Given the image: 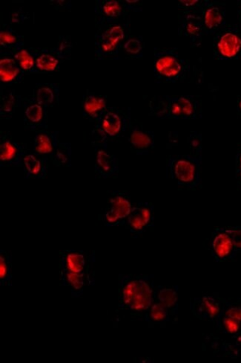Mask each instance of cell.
<instances>
[{
	"instance_id": "obj_7",
	"label": "cell",
	"mask_w": 241,
	"mask_h": 363,
	"mask_svg": "<svg viewBox=\"0 0 241 363\" xmlns=\"http://www.w3.org/2000/svg\"><path fill=\"white\" fill-rule=\"evenodd\" d=\"M212 254L218 261H226L237 252L232 235L225 229L214 230L211 241Z\"/></svg>"
},
{
	"instance_id": "obj_9",
	"label": "cell",
	"mask_w": 241,
	"mask_h": 363,
	"mask_svg": "<svg viewBox=\"0 0 241 363\" xmlns=\"http://www.w3.org/2000/svg\"><path fill=\"white\" fill-rule=\"evenodd\" d=\"M131 204L129 199L122 194H117L110 199V206L106 214L108 224H117L119 221L129 217L131 214Z\"/></svg>"
},
{
	"instance_id": "obj_23",
	"label": "cell",
	"mask_w": 241,
	"mask_h": 363,
	"mask_svg": "<svg viewBox=\"0 0 241 363\" xmlns=\"http://www.w3.org/2000/svg\"><path fill=\"white\" fill-rule=\"evenodd\" d=\"M58 61L54 57L49 55H43L37 59V67L46 71H54L57 66Z\"/></svg>"
},
{
	"instance_id": "obj_34",
	"label": "cell",
	"mask_w": 241,
	"mask_h": 363,
	"mask_svg": "<svg viewBox=\"0 0 241 363\" xmlns=\"http://www.w3.org/2000/svg\"><path fill=\"white\" fill-rule=\"evenodd\" d=\"M68 281L74 289H81L83 286V276L79 273L69 272L66 273Z\"/></svg>"
},
{
	"instance_id": "obj_2",
	"label": "cell",
	"mask_w": 241,
	"mask_h": 363,
	"mask_svg": "<svg viewBox=\"0 0 241 363\" xmlns=\"http://www.w3.org/2000/svg\"><path fill=\"white\" fill-rule=\"evenodd\" d=\"M202 159L189 154L171 156L168 160L167 174L182 189L194 190L201 183Z\"/></svg>"
},
{
	"instance_id": "obj_6",
	"label": "cell",
	"mask_w": 241,
	"mask_h": 363,
	"mask_svg": "<svg viewBox=\"0 0 241 363\" xmlns=\"http://www.w3.org/2000/svg\"><path fill=\"white\" fill-rule=\"evenodd\" d=\"M241 51V37L234 29L221 31L214 39V52L219 59H232Z\"/></svg>"
},
{
	"instance_id": "obj_15",
	"label": "cell",
	"mask_w": 241,
	"mask_h": 363,
	"mask_svg": "<svg viewBox=\"0 0 241 363\" xmlns=\"http://www.w3.org/2000/svg\"><path fill=\"white\" fill-rule=\"evenodd\" d=\"M19 70L12 59H3L0 61V78L4 82H9L19 74Z\"/></svg>"
},
{
	"instance_id": "obj_14",
	"label": "cell",
	"mask_w": 241,
	"mask_h": 363,
	"mask_svg": "<svg viewBox=\"0 0 241 363\" xmlns=\"http://www.w3.org/2000/svg\"><path fill=\"white\" fill-rule=\"evenodd\" d=\"M96 164L99 168V173L104 177L112 176L117 173L118 165L117 159L109 153L104 151H99L96 154Z\"/></svg>"
},
{
	"instance_id": "obj_4",
	"label": "cell",
	"mask_w": 241,
	"mask_h": 363,
	"mask_svg": "<svg viewBox=\"0 0 241 363\" xmlns=\"http://www.w3.org/2000/svg\"><path fill=\"white\" fill-rule=\"evenodd\" d=\"M202 7L198 9L184 11L179 10L178 33L189 40L193 47L199 46L204 35L206 34L203 21Z\"/></svg>"
},
{
	"instance_id": "obj_19",
	"label": "cell",
	"mask_w": 241,
	"mask_h": 363,
	"mask_svg": "<svg viewBox=\"0 0 241 363\" xmlns=\"http://www.w3.org/2000/svg\"><path fill=\"white\" fill-rule=\"evenodd\" d=\"M35 151L39 154H48L52 152V142L47 135L41 133L36 136L35 140Z\"/></svg>"
},
{
	"instance_id": "obj_26",
	"label": "cell",
	"mask_w": 241,
	"mask_h": 363,
	"mask_svg": "<svg viewBox=\"0 0 241 363\" xmlns=\"http://www.w3.org/2000/svg\"><path fill=\"white\" fill-rule=\"evenodd\" d=\"M26 116L31 122H39L43 119V108L39 104L31 105L26 109Z\"/></svg>"
},
{
	"instance_id": "obj_22",
	"label": "cell",
	"mask_w": 241,
	"mask_h": 363,
	"mask_svg": "<svg viewBox=\"0 0 241 363\" xmlns=\"http://www.w3.org/2000/svg\"><path fill=\"white\" fill-rule=\"evenodd\" d=\"M16 147L9 141H5L0 146V160L2 161H10L14 159L16 156Z\"/></svg>"
},
{
	"instance_id": "obj_41",
	"label": "cell",
	"mask_w": 241,
	"mask_h": 363,
	"mask_svg": "<svg viewBox=\"0 0 241 363\" xmlns=\"http://www.w3.org/2000/svg\"><path fill=\"white\" fill-rule=\"evenodd\" d=\"M240 28H241V21H240Z\"/></svg>"
},
{
	"instance_id": "obj_21",
	"label": "cell",
	"mask_w": 241,
	"mask_h": 363,
	"mask_svg": "<svg viewBox=\"0 0 241 363\" xmlns=\"http://www.w3.org/2000/svg\"><path fill=\"white\" fill-rule=\"evenodd\" d=\"M24 164L28 174L31 176H38L42 171V164L39 159L33 155H27L24 158Z\"/></svg>"
},
{
	"instance_id": "obj_20",
	"label": "cell",
	"mask_w": 241,
	"mask_h": 363,
	"mask_svg": "<svg viewBox=\"0 0 241 363\" xmlns=\"http://www.w3.org/2000/svg\"><path fill=\"white\" fill-rule=\"evenodd\" d=\"M201 307L204 311V314L209 318L216 317L220 313V305L213 298L209 296L203 299Z\"/></svg>"
},
{
	"instance_id": "obj_16",
	"label": "cell",
	"mask_w": 241,
	"mask_h": 363,
	"mask_svg": "<svg viewBox=\"0 0 241 363\" xmlns=\"http://www.w3.org/2000/svg\"><path fill=\"white\" fill-rule=\"evenodd\" d=\"M189 155L193 157L202 159V134L198 131H192L188 137Z\"/></svg>"
},
{
	"instance_id": "obj_27",
	"label": "cell",
	"mask_w": 241,
	"mask_h": 363,
	"mask_svg": "<svg viewBox=\"0 0 241 363\" xmlns=\"http://www.w3.org/2000/svg\"><path fill=\"white\" fill-rule=\"evenodd\" d=\"M54 93L51 89L47 87L41 88L38 90L36 100L39 105L47 106L54 101Z\"/></svg>"
},
{
	"instance_id": "obj_1",
	"label": "cell",
	"mask_w": 241,
	"mask_h": 363,
	"mask_svg": "<svg viewBox=\"0 0 241 363\" xmlns=\"http://www.w3.org/2000/svg\"><path fill=\"white\" fill-rule=\"evenodd\" d=\"M151 110L164 119L191 120L202 118V101L196 96H164L153 101Z\"/></svg>"
},
{
	"instance_id": "obj_39",
	"label": "cell",
	"mask_w": 241,
	"mask_h": 363,
	"mask_svg": "<svg viewBox=\"0 0 241 363\" xmlns=\"http://www.w3.org/2000/svg\"><path fill=\"white\" fill-rule=\"evenodd\" d=\"M236 176H237L238 186L241 187V171H240V170H236Z\"/></svg>"
},
{
	"instance_id": "obj_24",
	"label": "cell",
	"mask_w": 241,
	"mask_h": 363,
	"mask_svg": "<svg viewBox=\"0 0 241 363\" xmlns=\"http://www.w3.org/2000/svg\"><path fill=\"white\" fill-rule=\"evenodd\" d=\"M104 12L106 16L111 18L119 17L122 13V7L117 1H107L105 3L104 7Z\"/></svg>"
},
{
	"instance_id": "obj_18",
	"label": "cell",
	"mask_w": 241,
	"mask_h": 363,
	"mask_svg": "<svg viewBox=\"0 0 241 363\" xmlns=\"http://www.w3.org/2000/svg\"><path fill=\"white\" fill-rule=\"evenodd\" d=\"M66 264L70 272L81 273L85 266L84 257L78 253H69L66 257Z\"/></svg>"
},
{
	"instance_id": "obj_17",
	"label": "cell",
	"mask_w": 241,
	"mask_h": 363,
	"mask_svg": "<svg viewBox=\"0 0 241 363\" xmlns=\"http://www.w3.org/2000/svg\"><path fill=\"white\" fill-rule=\"evenodd\" d=\"M106 102L104 98L89 96L86 98L84 104V110L91 116L97 114L106 108Z\"/></svg>"
},
{
	"instance_id": "obj_10",
	"label": "cell",
	"mask_w": 241,
	"mask_h": 363,
	"mask_svg": "<svg viewBox=\"0 0 241 363\" xmlns=\"http://www.w3.org/2000/svg\"><path fill=\"white\" fill-rule=\"evenodd\" d=\"M152 219V210L148 204H141L131 209L128 223L131 230L141 231L149 226Z\"/></svg>"
},
{
	"instance_id": "obj_3",
	"label": "cell",
	"mask_w": 241,
	"mask_h": 363,
	"mask_svg": "<svg viewBox=\"0 0 241 363\" xmlns=\"http://www.w3.org/2000/svg\"><path fill=\"white\" fill-rule=\"evenodd\" d=\"M156 76L166 82H184L192 75V66L188 60L179 56L177 49L166 50L156 55Z\"/></svg>"
},
{
	"instance_id": "obj_35",
	"label": "cell",
	"mask_w": 241,
	"mask_h": 363,
	"mask_svg": "<svg viewBox=\"0 0 241 363\" xmlns=\"http://www.w3.org/2000/svg\"><path fill=\"white\" fill-rule=\"evenodd\" d=\"M16 38H15L14 35L9 34L8 32H3V31L0 33V42H1V44H12V43L16 42Z\"/></svg>"
},
{
	"instance_id": "obj_38",
	"label": "cell",
	"mask_w": 241,
	"mask_h": 363,
	"mask_svg": "<svg viewBox=\"0 0 241 363\" xmlns=\"http://www.w3.org/2000/svg\"><path fill=\"white\" fill-rule=\"evenodd\" d=\"M236 170L241 171V151L237 153V159H236Z\"/></svg>"
},
{
	"instance_id": "obj_32",
	"label": "cell",
	"mask_w": 241,
	"mask_h": 363,
	"mask_svg": "<svg viewBox=\"0 0 241 363\" xmlns=\"http://www.w3.org/2000/svg\"><path fill=\"white\" fill-rule=\"evenodd\" d=\"M204 1L202 0H181L178 3V9L184 11L198 9L202 7Z\"/></svg>"
},
{
	"instance_id": "obj_5",
	"label": "cell",
	"mask_w": 241,
	"mask_h": 363,
	"mask_svg": "<svg viewBox=\"0 0 241 363\" xmlns=\"http://www.w3.org/2000/svg\"><path fill=\"white\" fill-rule=\"evenodd\" d=\"M123 301L125 305L134 311L148 309L152 304V289L146 281H131L124 288Z\"/></svg>"
},
{
	"instance_id": "obj_13",
	"label": "cell",
	"mask_w": 241,
	"mask_h": 363,
	"mask_svg": "<svg viewBox=\"0 0 241 363\" xmlns=\"http://www.w3.org/2000/svg\"><path fill=\"white\" fill-rule=\"evenodd\" d=\"M129 140L131 146L139 152L148 151L149 148L153 147L154 143L153 133L144 131L138 128L133 130Z\"/></svg>"
},
{
	"instance_id": "obj_42",
	"label": "cell",
	"mask_w": 241,
	"mask_h": 363,
	"mask_svg": "<svg viewBox=\"0 0 241 363\" xmlns=\"http://www.w3.org/2000/svg\"><path fill=\"white\" fill-rule=\"evenodd\" d=\"M240 53H241V51H240Z\"/></svg>"
},
{
	"instance_id": "obj_8",
	"label": "cell",
	"mask_w": 241,
	"mask_h": 363,
	"mask_svg": "<svg viewBox=\"0 0 241 363\" xmlns=\"http://www.w3.org/2000/svg\"><path fill=\"white\" fill-rule=\"evenodd\" d=\"M202 16L206 34H210L215 32L224 24L225 11L218 4L212 2L204 1Z\"/></svg>"
},
{
	"instance_id": "obj_12",
	"label": "cell",
	"mask_w": 241,
	"mask_h": 363,
	"mask_svg": "<svg viewBox=\"0 0 241 363\" xmlns=\"http://www.w3.org/2000/svg\"><path fill=\"white\" fill-rule=\"evenodd\" d=\"M125 119L115 111L106 113L102 121L104 133L110 137L117 136L125 128Z\"/></svg>"
},
{
	"instance_id": "obj_30",
	"label": "cell",
	"mask_w": 241,
	"mask_h": 363,
	"mask_svg": "<svg viewBox=\"0 0 241 363\" xmlns=\"http://www.w3.org/2000/svg\"><path fill=\"white\" fill-rule=\"evenodd\" d=\"M240 322L241 321H240L236 320V319H232V318L227 316H225L224 320H223L224 329L229 334H236V333L240 331Z\"/></svg>"
},
{
	"instance_id": "obj_40",
	"label": "cell",
	"mask_w": 241,
	"mask_h": 363,
	"mask_svg": "<svg viewBox=\"0 0 241 363\" xmlns=\"http://www.w3.org/2000/svg\"><path fill=\"white\" fill-rule=\"evenodd\" d=\"M238 110H239V112H240L241 114V98L240 99V101H239L238 102Z\"/></svg>"
},
{
	"instance_id": "obj_33",
	"label": "cell",
	"mask_w": 241,
	"mask_h": 363,
	"mask_svg": "<svg viewBox=\"0 0 241 363\" xmlns=\"http://www.w3.org/2000/svg\"><path fill=\"white\" fill-rule=\"evenodd\" d=\"M225 229L232 235L235 250H241V227H229Z\"/></svg>"
},
{
	"instance_id": "obj_25",
	"label": "cell",
	"mask_w": 241,
	"mask_h": 363,
	"mask_svg": "<svg viewBox=\"0 0 241 363\" xmlns=\"http://www.w3.org/2000/svg\"><path fill=\"white\" fill-rule=\"evenodd\" d=\"M159 299L166 307H171L177 301V294L172 289H164L159 292Z\"/></svg>"
},
{
	"instance_id": "obj_11",
	"label": "cell",
	"mask_w": 241,
	"mask_h": 363,
	"mask_svg": "<svg viewBox=\"0 0 241 363\" xmlns=\"http://www.w3.org/2000/svg\"><path fill=\"white\" fill-rule=\"evenodd\" d=\"M125 35L126 33H125L124 26L119 25L112 26L103 37V41L101 43L103 51L106 53L115 51L119 43L124 41Z\"/></svg>"
},
{
	"instance_id": "obj_29",
	"label": "cell",
	"mask_w": 241,
	"mask_h": 363,
	"mask_svg": "<svg viewBox=\"0 0 241 363\" xmlns=\"http://www.w3.org/2000/svg\"><path fill=\"white\" fill-rule=\"evenodd\" d=\"M167 307L164 304L159 303L152 306L151 311V317L154 321H162L165 319L167 316Z\"/></svg>"
},
{
	"instance_id": "obj_31",
	"label": "cell",
	"mask_w": 241,
	"mask_h": 363,
	"mask_svg": "<svg viewBox=\"0 0 241 363\" xmlns=\"http://www.w3.org/2000/svg\"><path fill=\"white\" fill-rule=\"evenodd\" d=\"M142 43L139 39H129L124 44L126 52L131 55H137L142 51Z\"/></svg>"
},
{
	"instance_id": "obj_37",
	"label": "cell",
	"mask_w": 241,
	"mask_h": 363,
	"mask_svg": "<svg viewBox=\"0 0 241 363\" xmlns=\"http://www.w3.org/2000/svg\"><path fill=\"white\" fill-rule=\"evenodd\" d=\"M8 273V265L6 263V259L1 256L0 257V278L2 279L6 277Z\"/></svg>"
},
{
	"instance_id": "obj_36",
	"label": "cell",
	"mask_w": 241,
	"mask_h": 363,
	"mask_svg": "<svg viewBox=\"0 0 241 363\" xmlns=\"http://www.w3.org/2000/svg\"><path fill=\"white\" fill-rule=\"evenodd\" d=\"M226 316L241 321V307H232L229 308L226 313Z\"/></svg>"
},
{
	"instance_id": "obj_28",
	"label": "cell",
	"mask_w": 241,
	"mask_h": 363,
	"mask_svg": "<svg viewBox=\"0 0 241 363\" xmlns=\"http://www.w3.org/2000/svg\"><path fill=\"white\" fill-rule=\"evenodd\" d=\"M16 58L23 69H31L34 66V59L26 50H21L18 52Z\"/></svg>"
}]
</instances>
